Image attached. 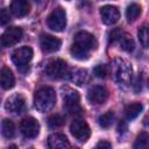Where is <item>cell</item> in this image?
Returning <instances> with one entry per match:
<instances>
[{
	"label": "cell",
	"instance_id": "1",
	"mask_svg": "<svg viewBox=\"0 0 149 149\" xmlns=\"http://www.w3.org/2000/svg\"><path fill=\"white\" fill-rule=\"evenodd\" d=\"M97 40L95 37L87 31H78L73 36V43L70 48V52L73 58L78 61L88 59L91 52L97 49Z\"/></svg>",
	"mask_w": 149,
	"mask_h": 149
},
{
	"label": "cell",
	"instance_id": "2",
	"mask_svg": "<svg viewBox=\"0 0 149 149\" xmlns=\"http://www.w3.org/2000/svg\"><path fill=\"white\" fill-rule=\"evenodd\" d=\"M56 104V92L49 86L38 88L34 95V106L40 112H49Z\"/></svg>",
	"mask_w": 149,
	"mask_h": 149
},
{
	"label": "cell",
	"instance_id": "3",
	"mask_svg": "<svg viewBox=\"0 0 149 149\" xmlns=\"http://www.w3.org/2000/svg\"><path fill=\"white\" fill-rule=\"evenodd\" d=\"M112 73L115 81H118L120 85L127 86L132 81V77H133L132 66L127 61L122 58L114 59L112 64Z\"/></svg>",
	"mask_w": 149,
	"mask_h": 149
},
{
	"label": "cell",
	"instance_id": "4",
	"mask_svg": "<svg viewBox=\"0 0 149 149\" xmlns=\"http://www.w3.org/2000/svg\"><path fill=\"white\" fill-rule=\"evenodd\" d=\"M63 106L64 109L71 115H80L83 109L80 107V98L77 91L70 87H63Z\"/></svg>",
	"mask_w": 149,
	"mask_h": 149
},
{
	"label": "cell",
	"instance_id": "5",
	"mask_svg": "<svg viewBox=\"0 0 149 149\" xmlns=\"http://www.w3.org/2000/svg\"><path fill=\"white\" fill-rule=\"evenodd\" d=\"M45 73L51 79H63L65 77H69V68L68 64L59 58L51 59L45 65Z\"/></svg>",
	"mask_w": 149,
	"mask_h": 149
},
{
	"label": "cell",
	"instance_id": "6",
	"mask_svg": "<svg viewBox=\"0 0 149 149\" xmlns=\"http://www.w3.org/2000/svg\"><path fill=\"white\" fill-rule=\"evenodd\" d=\"M48 27L54 31H63L66 27V14L62 7L55 8L47 19Z\"/></svg>",
	"mask_w": 149,
	"mask_h": 149
},
{
	"label": "cell",
	"instance_id": "7",
	"mask_svg": "<svg viewBox=\"0 0 149 149\" xmlns=\"http://www.w3.org/2000/svg\"><path fill=\"white\" fill-rule=\"evenodd\" d=\"M70 132L72 136L79 142H86L91 135V129L86 121L83 119H76L70 125Z\"/></svg>",
	"mask_w": 149,
	"mask_h": 149
},
{
	"label": "cell",
	"instance_id": "8",
	"mask_svg": "<svg viewBox=\"0 0 149 149\" xmlns=\"http://www.w3.org/2000/svg\"><path fill=\"white\" fill-rule=\"evenodd\" d=\"M22 36H23V31L20 27H9L5 30V33L1 36V45L3 48L15 45L21 41Z\"/></svg>",
	"mask_w": 149,
	"mask_h": 149
},
{
	"label": "cell",
	"instance_id": "9",
	"mask_svg": "<svg viewBox=\"0 0 149 149\" xmlns=\"http://www.w3.org/2000/svg\"><path fill=\"white\" fill-rule=\"evenodd\" d=\"M20 130H21V133H22V135L24 137H27V139H34L40 133V123L33 116L24 118L21 121V123H20Z\"/></svg>",
	"mask_w": 149,
	"mask_h": 149
},
{
	"label": "cell",
	"instance_id": "10",
	"mask_svg": "<svg viewBox=\"0 0 149 149\" xmlns=\"http://www.w3.org/2000/svg\"><path fill=\"white\" fill-rule=\"evenodd\" d=\"M31 58H33V49L29 47H21L14 50L12 54V61L19 69L27 66V64L31 61Z\"/></svg>",
	"mask_w": 149,
	"mask_h": 149
},
{
	"label": "cell",
	"instance_id": "11",
	"mask_svg": "<svg viewBox=\"0 0 149 149\" xmlns=\"http://www.w3.org/2000/svg\"><path fill=\"white\" fill-rule=\"evenodd\" d=\"M61 45H62V41L52 35L42 34L40 37V47L42 51L45 54H51L59 50Z\"/></svg>",
	"mask_w": 149,
	"mask_h": 149
},
{
	"label": "cell",
	"instance_id": "12",
	"mask_svg": "<svg viewBox=\"0 0 149 149\" xmlns=\"http://www.w3.org/2000/svg\"><path fill=\"white\" fill-rule=\"evenodd\" d=\"M108 98V91L101 85H94L87 91V100L93 105H100Z\"/></svg>",
	"mask_w": 149,
	"mask_h": 149
},
{
	"label": "cell",
	"instance_id": "13",
	"mask_svg": "<svg viewBox=\"0 0 149 149\" xmlns=\"http://www.w3.org/2000/svg\"><path fill=\"white\" fill-rule=\"evenodd\" d=\"M5 108L13 114H21L26 109V100L21 94H14L9 97L5 102Z\"/></svg>",
	"mask_w": 149,
	"mask_h": 149
},
{
	"label": "cell",
	"instance_id": "14",
	"mask_svg": "<svg viewBox=\"0 0 149 149\" xmlns=\"http://www.w3.org/2000/svg\"><path fill=\"white\" fill-rule=\"evenodd\" d=\"M100 17L105 24L111 26V24H114L119 21L120 12H119L118 7L112 6V5H106V6L100 8Z\"/></svg>",
	"mask_w": 149,
	"mask_h": 149
},
{
	"label": "cell",
	"instance_id": "15",
	"mask_svg": "<svg viewBox=\"0 0 149 149\" xmlns=\"http://www.w3.org/2000/svg\"><path fill=\"white\" fill-rule=\"evenodd\" d=\"M30 10V3L28 0H12L10 12L16 17L26 16Z\"/></svg>",
	"mask_w": 149,
	"mask_h": 149
},
{
	"label": "cell",
	"instance_id": "16",
	"mask_svg": "<svg viewBox=\"0 0 149 149\" xmlns=\"http://www.w3.org/2000/svg\"><path fill=\"white\" fill-rule=\"evenodd\" d=\"M48 144L52 149H65L70 147V143L65 135L61 133H54L48 139Z\"/></svg>",
	"mask_w": 149,
	"mask_h": 149
},
{
	"label": "cell",
	"instance_id": "17",
	"mask_svg": "<svg viewBox=\"0 0 149 149\" xmlns=\"http://www.w3.org/2000/svg\"><path fill=\"white\" fill-rule=\"evenodd\" d=\"M0 81H1V86L3 90H9L13 88L15 85V78L14 74L12 72V70L7 66H3L1 69L0 72Z\"/></svg>",
	"mask_w": 149,
	"mask_h": 149
},
{
	"label": "cell",
	"instance_id": "18",
	"mask_svg": "<svg viewBox=\"0 0 149 149\" xmlns=\"http://www.w3.org/2000/svg\"><path fill=\"white\" fill-rule=\"evenodd\" d=\"M69 78L71 81H73L74 84L77 85H83L85 84L87 80H88V74H87V71L86 70H83V69H77L72 72L69 73Z\"/></svg>",
	"mask_w": 149,
	"mask_h": 149
},
{
	"label": "cell",
	"instance_id": "19",
	"mask_svg": "<svg viewBox=\"0 0 149 149\" xmlns=\"http://www.w3.org/2000/svg\"><path fill=\"white\" fill-rule=\"evenodd\" d=\"M142 109H143V106L141 102H133L125 107V115L128 120H133L142 112Z\"/></svg>",
	"mask_w": 149,
	"mask_h": 149
},
{
	"label": "cell",
	"instance_id": "20",
	"mask_svg": "<svg viewBox=\"0 0 149 149\" xmlns=\"http://www.w3.org/2000/svg\"><path fill=\"white\" fill-rule=\"evenodd\" d=\"M1 133L2 136L6 139H12L15 135V126L12 120L9 119H3L1 122Z\"/></svg>",
	"mask_w": 149,
	"mask_h": 149
},
{
	"label": "cell",
	"instance_id": "21",
	"mask_svg": "<svg viewBox=\"0 0 149 149\" xmlns=\"http://www.w3.org/2000/svg\"><path fill=\"white\" fill-rule=\"evenodd\" d=\"M141 14V6L137 3H130L126 9V19L128 22H134Z\"/></svg>",
	"mask_w": 149,
	"mask_h": 149
},
{
	"label": "cell",
	"instance_id": "22",
	"mask_svg": "<svg viewBox=\"0 0 149 149\" xmlns=\"http://www.w3.org/2000/svg\"><path fill=\"white\" fill-rule=\"evenodd\" d=\"M119 42H120L121 49L125 50V51H127V52H132V51L134 50V48H135L134 40H133L128 34H126V33H123V35L120 37Z\"/></svg>",
	"mask_w": 149,
	"mask_h": 149
},
{
	"label": "cell",
	"instance_id": "23",
	"mask_svg": "<svg viewBox=\"0 0 149 149\" xmlns=\"http://www.w3.org/2000/svg\"><path fill=\"white\" fill-rule=\"evenodd\" d=\"M137 36H139V41H140L141 45L143 48L148 49L149 48V26L148 24L141 26V28L139 29Z\"/></svg>",
	"mask_w": 149,
	"mask_h": 149
},
{
	"label": "cell",
	"instance_id": "24",
	"mask_svg": "<svg viewBox=\"0 0 149 149\" xmlns=\"http://www.w3.org/2000/svg\"><path fill=\"white\" fill-rule=\"evenodd\" d=\"M113 120H114V113H113L112 111H108V112H106V113H104V114H101V115L99 116L98 122H99L100 127H102V128H108V127L112 126Z\"/></svg>",
	"mask_w": 149,
	"mask_h": 149
},
{
	"label": "cell",
	"instance_id": "25",
	"mask_svg": "<svg viewBox=\"0 0 149 149\" xmlns=\"http://www.w3.org/2000/svg\"><path fill=\"white\" fill-rule=\"evenodd\" d=\"M134 148H136V149H149V134L148 133H141L135 140Z\"/></svg>",
	"mask_w": 149,
	"mask_h": 149
},
{
	"label": "cell",
	"instance_id": "26",
	"mask_svg": "<svg viewBox=\"0 0 149 149\" xmlns=\"http://www.w3.org/2000/svg\"><path fill=\"white\" fill-rule=\"evenodd\" d=\"M64 123V118L59 114H55V115H51L49 119H48V126L50 128H58L61 127L62 125Z\"/></svg>",
	"mask_w": 149,
	"mask_h": 149
},
{
	"label": "cell",
	"instance_id": "27",
	"mask_svg": "<svg viewBox=\"0 0 149 149\" xmlns=\"http://www.w3.org/2000/svg\"><path fill=\"white\" fill-rule=\"evenodd\" d=\"M93 73H94V76L98 77V78H105V77L107 76L108 71H107V68H106L105 65L99 64V65H97V66L93 69Z\"/></svg>",
	"mask_w": 149,
	"mask_h": 149
},
{
	"label": "cell",
	"instance_id": "28",
	"mask_svg": "<svg viewBox=\"0 0 149 149\" xmlns=\"http://www.w3.org/2000/svg\"><path fill=\"white\" fill-rule=\"evenodd\" d=\"M122 35H123V31H122L121 29H119V28H115V29L111 30V31H109V35H108V41H109V43H111V42L113 43V42H115V41H119Z\"/></svg>",
	"mask_w": 149,
	"mask_h": 149
},
{
	"label": "cell",
	"instance_id": "29",
	"mask_svg": "<svg viewBox=\"0 0 149 149\" xmlns=\"http://www.w3.org/2000/svg\"><path fill=\"white\" fill-rule=\"evenodd\" d=\"M9 21V13L7 12L6 8L1 10V24H6Z\"/></svg>",
	"mask_w": 149,
	"mask_h": 149
},
{
	"label": "cell",
	"instance_id": "30",
	"mask_svg": "<svg viewBox=\"0 0 149 149\" xmlns=\"http://www.w3.org/2000/svg\"><path fill=\"white\" fill-rule=\"evenodd\" d=\"M112 147V144L109 143V142H107V141H101V142H99L98 144H97V148H111Z\"/></svg>",
	"mask_w": 149,
	"mask_h": 149
},
{
	"label": "cell",
	"instance_id": "31",
	"mask_svg": "<svg viewBox=\"0 0 149 149\" xmlns=\"http://www.w3.org/2000/svg\"><path fill=\"white\" fill-rule=\"evenodd\" d=\"M146 125H147V126H149V114H148V116L146 118Z\"/></svg>",
	"mask_w": 149,
	"mask_h": 149
},
{
	"label": "cell",
	"instance_id": "32",
	"mask_svg": "<svg viewBox=\"0 0 149 149\" xmlns=\"http://www.w3.org/2000/svg\"><path fill=\"white\" fill-rule=\"evenodd\" d=\"M148 87H149V79H148Z\"/></svg>",
	"mask_w": 149,
	"mask_h": 149
}]
</instances>
